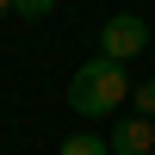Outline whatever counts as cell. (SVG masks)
<instances>
[{
	"instance_id": "cell-1",
	"label": "cell",
	"mask_w": 155,
	"mask_h": 155,
	"mask_svg": "<svg viewBox=\"0 0 155 155\" xmlns=\"http://www.w3.org/2000/svg\"><path fill=\"white\" fill-rule=\"evenodd\" d=\"M130 99V81H124V62H81V68L68 74V112L74 118H112V112Z\"/></svg>"
},
{
	"instance_id": "cell-2",
	"label": "cell",
	"mask_w": 155,
	"mask_h": 155,
	"mask_svg": "<svg viewBox=\"0 0 155 155\" xmlns=\"http://www.w3.org/2000/svg\"><path fill=\"white\" fill-rule=\"evenodd\" d=\"M149 50V25L137 19V12H112L106 25H99V56L106 62H130Z\"/></svg>"
},
{
	"instance_id": "cell-3",
	"label": "cell",
	"mask_w": 155,
	"mask_h": 155,
	"mask_svg": "<svg viewBox=\"0 0 155 155\" xmlns=\"http://www.w3.org/2000/svg\"><path fill=\"white\" fill-rule=\"evenodd\" d=\"M106 143H112V155H149L155 149V118H118V130Z\"/></svg>"
},
{
	"instance_id": "cell-4",
	"label": "cell",
	"mask_w": 155,
	"mask_h": 155,
	"mask_svg": "<svg viewBox=\"0 0 155 155\" xmlns=\"http://www.w3.org/2000/svg\"><path fill=\"white\" fill-rule=\"evenodd\" d=\"M56 155H112V143H106V137H93V130H74V137H62Z\"/></svg>"
},
{
	"instance_id": "cell-5",
	"label": "cell",
	"mask_w": 155,
	"mask_h": 155,
	"mask_svg": "<svg viewBox=\"0 0 155 155\" xmlns=\"http://www.w3.org/2000/svg\"><path fill=\"white\" fill-rule=\"evenodd\" d=\"M130 106H137V118H155V81H137L130 87Z\"/></svg>"
},
{
	"instance_id": "cell-6",
	"label": "cell",
	"mask_w": 155,
	"mask_h": 155,
	"mask_svg": "<svg viewBox=\"0 0 155 155\" xmlns=\"http://www.w3.org/2000/svg\"><path fill=\"white\" fill-rule=\"evenodd\" d=\"M12 6H19V19H50L56 0H12Z\"/></svg>"
},
{
	"instance_id": "cell-7",
	"label": "cell",
	"mask_w": 155,
	"mask_h": 155,
	"mask_svg": "<svg viewBox=\"0 0 155 155\" xmlns=\"http://www.w3.org/2000/svg\"><path fill=\"white\" fill-rule=\"evenodd\" d=\"M6 6H12V0H0V12H6Z\"/></svg>"
}]
</instances>
